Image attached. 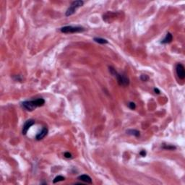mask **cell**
<instances>
[{
	"instance_id": "cell-1",
	"label": "cell",
	"mask_w": 185,
	"mask_h": 185,
	"mask_svg": "<svg viewBox=\"0 0 185 185\" xmlns=\"http://www.w3.org/2000/svg\"><path fill=\"white\" fill-rule=\"evenodd\" d=\"M45 100L43 98H37L33 101H26L22 102L21 104L22 107L28 112H33L37 107H40L44 105Z\"/></svg>"
},
{
	"instance_id": "cell-2",
	"label": "cell",
	"mask_w": 185,
	"mask_h": 185,
	"mask_svg": "<svg viewBox=\"0 0 185 185\" xmlns=\"http://www.w3.org/2000/svg\"><path fill=\"white\" fill-rule=\"evenodd\" d=\"M109 72L112 74L114 77H115L117 80V82L121 86H127L129 84V78L127 76H125L124 75L120 73H118L116 71V69H114L113 67H109Z\"/></svg>"
},
{
	"instance_id": "cell-3",
	"label": "cell",
	"mask_w": 185,
	"mask_h": 185,
	"mask_svg": "<svg viewBox=\"0 0 185 185\" xmlns=\"http://www.w3.org/2000/svg\"><path fill=\"white\" fill-rule=\"evenodd\" d=\"M61 33H80L83 32L85 28L80 26H65L60 29Z\"/></svg>"
},
{
	"instance_id": "cell-4",
	"label": "cell",
	"mask_w": 185,
	"mask_h": 185,
	"mask_svg": "<svg viewBox=\"0 0 185 185\" xmlns=\"http://www.w3.org/2000/svg\"><path fill=\"white\" fill-rule=\"evenodd\" d=\"M83 4H84V2L82 1H80V0L73 2L71 4V5L69 6V8L67 9V10L66 12V16H70V15H73L74 13H75V11L77 10V9L82 7Z\"/></svg>"
},
{
	"instance_id": "cell-5",
	"label": "cell",
	"mask_w": 185,
	"mask_h": 185,
	"mask_svg": "<svg viewBox=\"0 0 185 185\" xmlns=\"http://www.w3.org/2000/svg\"><path fill=\"white\" fill-rule=\"evenodd\" d=\"M176 72H177V76L179 79L184 80L185 78V69L184 66L181 64H178L176 67Z\"/></svg>"
},
{
	"instance_id": "cell-6",
	"label": "cell",
	"mask_w": 185,
	"mask_h": 185,
	"mask_svg": "<svg viewBox=\"0 0 185 185\" xmlns=\"http://www.w3.org/2000/svg\"><path fill=\"white\" fill-rule=\"evenodd\" d=\"M35 124V121L34 120H33V119H29V120H27L25 122V124L23 125V127H22V134H24V135H26L27 132H28V129H30V127L31 126H33V125Z\"/></svg>"
},
{
	"instance_id": "cell-7",
	"label": "cell",
	"mask_w": 185,
	"mask_h": 185,
	"mask_svg": "<svg viewBox=\"0 0 185 185\" xmlns=\"http://www.w3.org/2000/svg\"><path fill=\"white\" fill-rule=\"evenodd\" d=\"M48 130L46 127H43L42 130L39 132V133L37 134V135H36V137H35V139L37 140H42L43 138H44L46 135H47L48 134Z\"/></svg>"
},
{
	"instance_id": "cell-8",
	"label": "cell",
	"mask_w": 185,
	"mask_h": 185,
	"mask_svg": "<svg viewBox=\"0 0 185 185\" xmlns=\"http://www.w3.org/2000/svg\"><path fill=\"white\" fill-rule=\"evenodd\" d=\"M78 179L79 180L84 181V182H85L87 184H92L93 183L92 182V179L88 175H86V174L80 175V176H79L78 177Z\"/></svg>"
},
{
	"instance_id": "cell-9",
	"label": "cell",
	"mask_w": 185,
	"mask_h": 185,
	"mask_svg": "<svg viewBox=\"0 0 185 185\" xmlns=\"http://www.w3.org/2000/svg\"><path fill=\"white\" fill-rule=\"evenodd\" d=\"M173 40V35L171 33H168L166 35V37L164 38L161 43H163V44H167V43H170Z\"/></svg>"
},
{
	"instance_id": "cell-10",
	"label": "cell",
	"mask_w": 185,
	"mask_h": 185,
	"mask_svg": "<svg viewBox=\"0 0 185 185\" xmlns=\"http://www.w3.org/2000/svg\"><path fill=\"white\" fill-rule=\"evenodd\" d=\"M127 133L128 134H131V135H134L135 137H140V132L138 131V130H136V129H129V130H127Z\"/></svg>"
},
{
	"instance_id": "cell-11",
	"label": "cell",
	"mask_w": 185,
	"mask_h": 185,
	"mask_svg": "<svg viewBox=\"0 0 185 185\" xmlns=\"http://www.w3.org/2000/svg\"><path fill=\"white\" fill-rule=\"evenodd\" d=\"M93 40H94L96 43H101V44H106V43H108L107 40L102 39V38H94Z\"/></svg>"
},
{
	"instance_id": "cell-12",
	"label": "cell",
	"mask_w": 185,
	"mask_h": 185,
	"mask_svg": "<svg viewBox=\"0 0 185 185\" xmlns=\"http://www.w3.org/2000/svg\"><path fill=\"white\" fill-rule=\"evenodd\" d=\"M65 178L64 177H62V176H58V177H56L54 178V181H53V183H57V182H59V181H65Z\"/></svg>"
},
{
	"instance_id": "cell-13",
	"label": "cell",
	"mask_w": 185,
	"mask_h": 185,
	"mask_svg": "<svg viewBox=\"0 0 185 185\" xmlns=\"http://www.w3.org/2000/svg\"><path fill=\"white\" fill-rule=\"evenodd\" d=\"M140 79H141L142 81L146 82V81H147V80H149V77H148L147 75H142L140 76Z\"/></svg>"
},
{
	"instance_id": "cell-14",
	"label": "cell",
	"mask_w": 185,
	"mask_h": 185,
	"mask_svg": "<svg viewBox=\"0 0 185 185\" xmlns=\"http://www.w3.org/2000/svg\"><path fill=\"white\" fill-rule=\"evenodd\" d=\"M163 148L164 149H166V150H175L176 147L171 146V145H164Z\"/></svg>"
},
{
	"instance_id": "cell-15",
	"label": "cell",
	"mask_w": 185,
	"mask_h": 185,
	"mask_svg": "<svg viewBox=\"0 0 185 185\" xmlns=\"http://www.w3.org/2000/svg\"><path fill=\"white\" fill-rule=\"evenodd\" d=\"M128 106H129V107L132 110H134L135 108H136V105H135V103H134V102H130V103H129Z\"/></svg>"
},
{
	"instance_id": "cell-16",
	"label": "cell",
	"mask_w": 185,
	"mask_h": 185,
	"mask_svg": "<svg viewBox=\"0 0 185 185\" xmlns=\"http://www.w3.org/2000/svg\"><path fill=\"white\" fill-rule=\"evenodd\" d=\"M65 158H72V154L69 153H68V152H67V153H65Z\"/></svg>"
},
{
	"instance_id": "cell-17",
	"label": "cell",
	"mask_w": 185,
	"mask_h": 185,
	"mask_svg": "<svg viewBox=\"0 0 185 185\" xmlns=\"http://www.w3.org/2000/svg\"><path fill=\"white\" fill-rule=\"evenodd\" d=\"M140 155L142 156V157H145V156L146 155V152L143 150V151H142L141 152H140Z\"/></svg>"
},
{
	"instance_id": "cell-18",
	"label": "cell",
	"mask_w": 185,
	"mask_h": 185,
	"mask_svg": "<svg viewBox=\"0 0 185 185\" xmlns=\"http://www.w3.org/2000/svg\"><path fill=\"white\" fill-rule=\"evenodd\" d=\"M154 92H155V93H156V94H160V93H161V91L158 88H154Z\"/></svg>"
}]
</instances>
